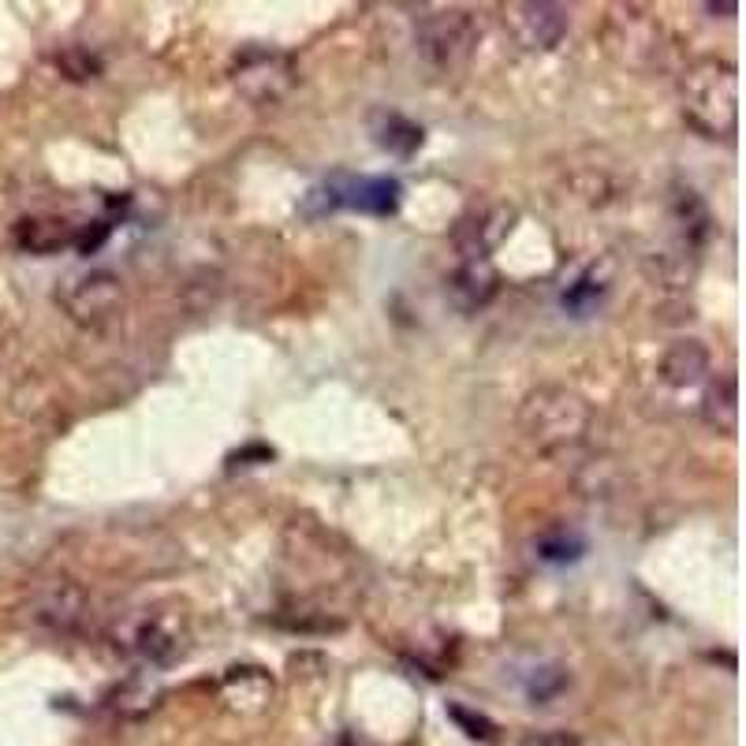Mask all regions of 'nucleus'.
Instances as JSON below:
<instances>
[{
	"label": "nucleus",
	"instance_id": "obj_15",
	"mask_svg": "<svg viewBox=\"0 0 746 746\" xmlns=\"http://www.w3.org/2000/svg\"><path fill=\"white\" fill-rule=\"evenodd\" d=\"M586 552V541L578 538L575 530H552L546 538L538 541V560L541 564H575V560H583Z\"/></svg>",
	"mask_w": 746,
	"mask_h": 746
},
{
	"label": "nucleus",
	"instance_id": "obj_1",
	"mask_svg": "<svg viewBox=\"0 0 746 746\" xmlns=\"http://www.w3.org/2000/svg\"><path fill=\"white\" fill-rule=\"evenodd\" d=\"M109 643L131 661L149 664V669H169L191 649L187 612L175 604H149V609L127 612L124 620L112 623Z\"/></svg>",
	"mask_w": 746,
	"mask_h": 746
},
{
	"label": "nucleus",
	"instance_id": "obj_2",
	"mask_svg": "<svg viewBox=\"0 0 746 746\" xmlns=\"http://www.w3.org/2000/svg\"><path fill=\"white\" fill-rule=\"evenodd\" d=\"M400 180L392 175H329L325 183L303 198L306 217H329L337 209H351V213L366 217H392L400 209Z\"/></svg>",
	"mask_w": 746,
	"mask_h": 746
},
{
	"label": "nucleus",
	"instance_id": "obj_9",
	"mask_svg": "<svg viewBox=\"0 0 746 746\" xmlns=\"http://www.w3.org/2000/svg\"><path fill=\"white\" fill-rule=\"evenodd\" d=\"M232 78L250 101L266 105V101H277L280 94L292 86V64H288L280 52H247V57L235 64Z\"/></svg>",
	"mask_w": 746,
	"mask_h": 746
},
{
	"label": "nucleus",
	"instance_id": "obj_11",
	"mask_svg": "<svg viewBox=\"0 0 746 746\" xmlns=\"http://www.w3.org/2000/svg\"><path fill=\"white\" fill-rule=\"evenodd\" d=\"M448 292H452L455 306L463 310H478L486 306L497 292V273L489 261H463L452 277H448Z\"/></svg>",
	"mask_w": 746,
	"mask_h": 746
},
{
	"label": "nucleus",
	"instance_id": "obj_12",
	"mask_svg": "<svg viewBox=\"0 0 746 746\" xmlns=\"http://www.w3.org/2000/svg\"><path fill=\"white\" fill-rule=\"evenodd\" d=\"M370 131H374V143L381 149H389L392 157H411L426 138L423 127L411 124V120L400 117V112H374Z\"/></svg>",
	"mask_w": 746,
	"mask_h": 746
},
{
	"label": "nucleus",
	"instance_id": "obj_6",
	"mask_svg": "<svg viewBox=\"0 0 746 746\" xmlns=\"http://www.w3.org/2000/svg\"><path fill=\"white\" fill-rule=\"evenodd\" d=\"M57 298L78 325H101L120 310L124 288H120V280L112 273H86L68 280V288Z\"/></svg>",
	"mask_w": 746,
	"mask_h": 746
},
{
	"label": "nucleus",
	"instance_id": "obj_4",
	"mask_svg": "<svg viewBox=\"0 0 746 746\" xmlns=\"http://www.w3.org/2000/svg\"><path fill=\"white\" fill-rule=\"evenodd\" d=\"M474 46H478V30L467 12H433L418 23V52L437 72H460Z\"/></svg>",
	"mask_w": 746,
	"mask_h": 746
},
{
	"label": "nucleus",
	"instance_id": "obj_10",
	"mask_svg": "<svg viewBox=\"0 0 746 746\" xmlns=\"http://www.w3.org/2000/svg\"><path fill=\"white\" fill-rule=\"evenodd\" d=\"M512 209L493 206V209H481V213L463 217L460 228H455V247L463 250L467 261H489V250L504 240V232L512 224Z\"/></svg>",
	"mask_w": 746,
	"mask_h": 746
},
{
	"label": "nucleus",
	"instance_id": "obj_18",
	"mask_svg": "<svg viewBox=\"0 0 746 746\" xmlns=\"http://www.w3.org/2000/svg\"><path fill=\"white\" fill-rule=\"evenodd\" d=\"M717 411H724L721 429H724V433H732V429H735V381H732V377H727L724 384H717V389L706 396V418H709V423L717 418Z\"/></svg>",
	"mask_w": 746,
	"mask_h": 746
},
{
	"label": "nucleus",
	"instance_id": "obj_17",
	"mask_svg": "<svg viewBox=\"0 0 746 746\" xmlns=\"http://www.w3.org/2000/svg\"><path fill=\"white\" fill-rule=\"evenodd\" d=\"M567 683V675L560 664H538L530 675H526V695H530L534 701H549L552 695H560Z\"/></svg>",
	"mask_w": 746,
	"mask_h": 746
},
{
	"label": "nucleus",
	"instance_id": "obj_8",
	"mask_svg": "<svg viewBox=\"0 0 746 746\" xmlns=\"http://www.w3.org/2000/svg\"><path fill=\"white\" fill-rule=\"evenodd\" d=\"M83 609H86L83 590H78L75 583H68V578H52L46 590L34 594L30 623L41 631H49V635H68V631L78 627Z\"/></svg>",
	"mask_w": 746,
	"mask_h": 746
},
{
	"label": "nucleus",
	"instance_id": "obj_19",
	"mask_svg": "<svg viewBox=\"0 0 746 746\" xmlns=\"http://www.w3.org/2000/svg\"><path fill=\"white\" fill-rule=\"evenodd\" d=\"M448 717H452L455 724H463L467 727V735L470 739H481V743H493L497 739V727L486 721V717H474V713H467V709L463 706H448Z\"/></svg>",
	"mask_w": 746,
	"mask_h": 746
},
{
	"label": "nucleus",
	"instance_id": "obj_16",
	"mask_svg": "<svg viewBox=\"0 0 746 746\" xmlns=\"http://www.w3.org/2000/svg\"><path fill=\"white\" fill-rule=\"evenodd\" d=\"M601 298H604V284L594 273H586L564 292V310L572 314V318H586V314H594L597 306H601Z\"/></svg>",
	"mask_w": 746,
	"mask_h": 746
},
{
	"label": "nucleus",
	"instance_id": "obj_13",
	"mask_svg": "<svg viewBox=\"0 0 746 746\" xmlns=\"http://www.w3.org/2000/svg\"><path fill=\"white\" fill-rule=\"evenodd\" d=\"M706 370H709V355L698 340H680L661 358V377L669 384H695Z\"/></svg>",
	"mask_w": 746,
	"mask_h": 746
},
{
	"label": "nucleus",
	"instance_id": "obj_14",
	"mask_svg": "<svg viewBox=\"0 0 746 746\" xmlns=\"http://www.w3.org/2000/svg\"><path fill=\"white\" fill-rule=\"evenodd\" d=\"M68 240H72V235H68L64 221H20V228H15V243L34 254H46Z\"/></svg>",
	"mask_w": 746,
	"mask_h": 746
},
{
	"label": "nucleus",
	"instance_id": "obj_3",
	"mask_svg": "<svg viewBox=\"0 0 746 746\" xmlns=\"http://www.w3.org/2000/svg\"><path fill=\"white\" fill-rule=\"evenodd\" d=\"M739 86L727 64H698L683 78V112L706 135H732Z\"/></svg>",
	"mask_w": 746,
	"mask_h": 746
},
{
	"label": "nucleus",
	"instance_id": "obj_20",
	"mask_svg": "<svg viewBox=\"0 0 746 746\" xmlns=\"http://www.w3.org/2000/svg\"><path fill=\"white\" fill-rule=\"evenodd\" d=\"M523 746H578V743L564 732H541V735H526Z\"/></svg>",
	"mask_w": 746,
	"mask_h": 746
},
{
	"label": "nucleus",
	"instance_id": "obj_7",
	"mask_svg": "<svg viewBox=\"0 0 746 746\" xmlns=\"http://www.w3.org/2000/svg\"><path fill=\"white\" fill-rule=\"evenodd\" d=\"M504 23L512 26L523 49L538 52L557 49L567 34V12L560 4H512L504 12Z\"/></svg>",
	"mask_w": 746,
	"mask_h": 746
},
{
	"label": "nucleus",
	"instance_id": "obj_5",
	"mask_svg": "<svg viewBox=\"0 0 746 746\" xmlns=\"http://www.w3.org/2000/svg\"><path fill=\"white\" fill-rule=\"evenodd\" d=\"M523 426L530 429V437L541 444L575 441V437L586 429V407H583V400L572 396V392H560V389L534 392L523 407Z\"/></svg>",
	"mask_w": 746,
	"mask_h": 746
}]
</instances>
